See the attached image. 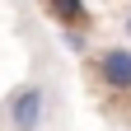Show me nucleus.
<instances>
[{
    "mask_svg": "<svg viewBox=\"0 0 131 131\" xmlns=\"http://www.w3.org/2000/svg\"><path fill=\"white\" fill-rule=\"evenodd\" d=\"M5 117H9L14 131H38L42 117H47V94L38 84H19L9 94V103H5Z\"/></svg>",
    "mask_w": 131,
    "mask_h": 131,
    "instance_id": "f257e3e1",
    "label": "nucleus"
},
{
    "mask_svg": "<svg viewBox=\"0 0 131 131\" xmlns=\"http://www.w3.org/2000/svg\"><path fill=\"white\" fill-rule=\"evenodd\" d=\"M98 80L112 94H131V47H103L98 52Z\"/></svg>",
    "mask_w": 131,
    "mask_h": 131,
    "instance_id": "f03ea898",
    "label": "nucleus"
},
{
    "mask_svg": "<svg viewBox=\"0 0 131 131\" xmlns=\"http://www.w3.org/2000/svg\"><path fill=\"white\" fill-rule=\"evenodd\" d=\"M126 38H131V14H126Z\"/></svg>",
    "mask_w": 131,
    "mask_h": 131,
    "instance_id": "20e7f679",
    "label": "nucleus"
},
{
    "mask_svg": "<svg viewBox=\"0 0 131 131\" xmlns=\"http://www.w3.org/2000/svg\"><path fill=\"white\" fill-rule=\"evenodd\" d=\"M47 14L61 24V28H70V33H80L89 24V9H84V0H47Z\"/></svg>",
    "mask_w": 131,
    "mask_h": 131,
    "instance_id": "7ed1b4c3",
    "label": "nucleus"
}]
</instances>
